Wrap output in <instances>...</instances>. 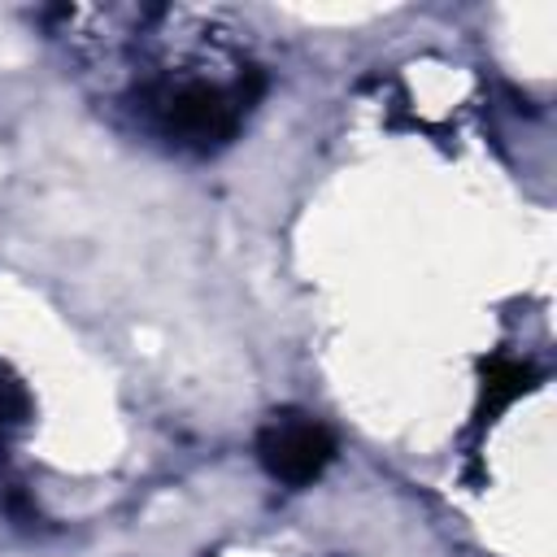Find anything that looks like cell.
Wrapping results in <instances>:
<instances>
[{
	"instance_id": "obj_1",
	"label": "cell",
	"mask_w": 557,
	"mask_h": 557,
	"mask_svg": "<svg viewBox=\"0 0 557 557\" xmlns=\"http://www.w3.org/2000/svg\"><path fill=\"white\" fill-rule=\"evenodd\" d=\"M257 91H261V83L257 87L239 83V91H226L213 83H161L144 96V113L174 144L196 148V152H213L239 131V113L248 109V100Z\"/></svg>"
},
{
	"instance_id": "obj_2",
	"label": "cell",
	"mask_w": 557,
	"mask_h": 557,
	"mask_svg": "<svg viewBox=\"0 0 557 557\" xmlns=\"http://www.w3.org/2000/svg\"><path fill=\"white\" fill-rule=\"evenodd\" d=\"M257 457H261L270 479L287 483V487H305L335 461V435L318 418L283 409L261 426Z\"/></svg>"
},
{
	"instance_id": "obj_3",
	"label": "cell",
	"mask_w": 557,
	"mask_h": 557,
	"mask_svg": "<svg viewBox=\"0 0 557 557\" xmlns=\"http://www.w3.org/2000/svg\"><path fill=\"white\" fill-rule=\"evenodd\" d=\"M535 387V370L527 361H513V357H492L483 366V400H479V413L483 422H492L500 409H509L518 396H527Z\"/></svg>"
},
{
	"instance_id": "obj_4",
	"label": "cell",
	"mask_w": 557,
	"mask_h": 557,
	"mask_svg": "<svg viewBox=\"0 0 557 557\" xmlns=\"http://www.w3.org/2000/svg\"><path fill=\"white\" fill-rule=\"evenodd\" d=\"M26 418H30V396L17 383V374L9 366H0V435L13 431V426H22Z\"/></svg>"
}]
</instances>
